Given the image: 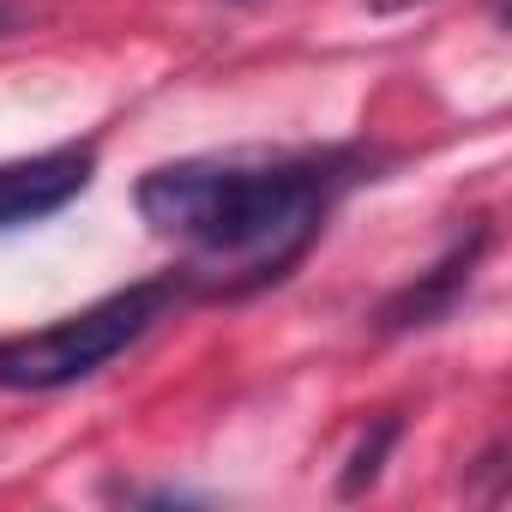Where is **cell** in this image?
<instances>
[{"label": "cell", "instance_id": "3", "mask_svg": "<svg viewBox=\"0 0 512 512\" xmlns=\"http://www.w3.org/2000/svg\"><path fill=\"white\" fill-rule=\"evenodd\" d=\"M488 241H494V229H488L482 217H470V229L440 253L428 272H416L404 290H392V296L374 308V332H380V338H404V332H428V326L452 320L458 302H464L470 284H476V266H482Z\"/></svg>", "mask_w": 512, "mask_h": 512}, {"label": "cell", "instance_id": "6", "mask_svg": "<svg viewBox=\"0 0 512 512\" xmlns=\"http://www.w3.org/2000/svg\"><path fill=\"white\" fill-rule=\"evenodd\" d=\"M109 500H127V506H205V494L193 488H109Z\"/></svg>", "mask_w": 512, "mask_h": 512}, {"label": "cell", "instance_id": "4", "mask_svg": "<svg viewBox=\"0 0 512 512\" xmlns=\"http://www.w3.org/2000/svg\"><path fill=\"white\" fill-rule=\"evenodd\" d=\"M91 181H97V145L91 139L0 163V229H25V223L67 211Z\"/></svg>", "mask_w": 512, "mask_h": 512}, {"label": "cell", "instance_id": "9", "mask_svg": "<svg viewBox=\"0 0 512 512\" xmlns=\"http://www.w3.org/2000/svg\"><path fill=\"white\" fill-rule=\"evenodd\" d=\"M229 7H260V0H229Z\"/></svg>", "mask_w": 512, "mask_h": 512}, {"label": "cell", "instance_id": "1", "mask_svg": "<svg viewBox=\"0 0 512 512\" xmlns=\"http://www.w3.org/2000/svg\"><path fill=\"white\" fill-rule=\"evenodd\" d=\"M380 175L368 145L181 157L139 175V217L187 253V296H253L284 284L326 235L338 199Z\"/></svg>", "mask_w": 512, "mask_h": 512}, {"label": "cell", "instance_id": "7", "mask_svg": "<svg viewBox=\"0 0 512 512\" xmlns=\"http://www.w3.org/2000/svg\"><path fill=\"white\" fill-rule=\"evenodd\" d=\"M416 7H428V0H368V13H416Z\"/></svg>", "mask_w": 512, "mask_h": 512}, {"label": "cell", "instance_id": "2", "mask_svg": "<svg viewBox=\"0 0 512 512\" xmlns=\"http://www.w3.org/2000/svg\"><path fill=\"white\" fill-rule=\"evenodd\" d=\"M181 302H187L181 272H157L127 290H109L103 302H91L55 326L0 338V392H67V386L103 374L115 356H127Z\"/></svg>", "mask_w": 512, "mask_h": 512}, {"label": "cell", "instance_id": "8", "mask_svg": "<svg viewBox=\"0 0 512 512\" xmlns=\"http://www.w3.org/2000/svg\"><path fill=\"white\" fill-rule=\"evenodd\" d=\"M25 25V13H19V0H0V37H7V31H19Z\"/></svg>", "mask_w": 512, "mask_h": 512}, {"label": "cell", "instance_id": "5", "mask_svg": "<svg viewBox=\"0 0 512 512\" xmlns=\"http://www.w3.org/2000/svg\"><path fill=\"white\" fill-rule=\"evenodd\" d=\"M398 434H404V416H374V422H368V434H362V440H356V452L344 458L338 500H362V494L380 482V470H386V452L398 446Z\"/></svg>", "mask_w": 512, "mask_h": 512}]
</instances>
